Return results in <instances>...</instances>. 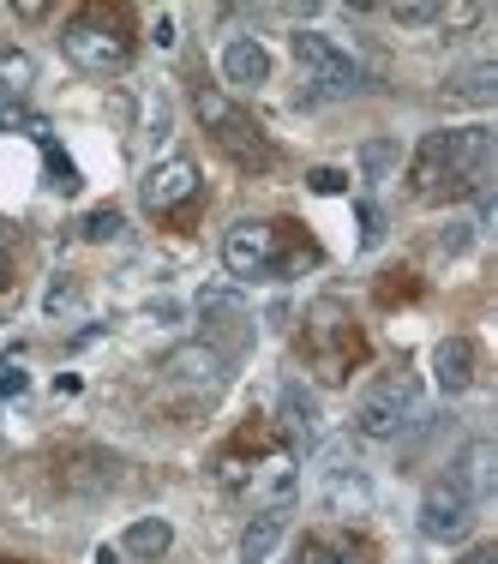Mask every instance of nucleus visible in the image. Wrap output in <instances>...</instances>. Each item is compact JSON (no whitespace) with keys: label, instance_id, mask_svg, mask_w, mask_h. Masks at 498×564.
I'll list each match as a JSON object with an SVG mask.
<instances>
[{"label":"nucleus","instance_id":"9d476101","mask_svg":"<svg viewBox=\"0 0 498 564\" xmlns=\"http://www.w3.org/2000/svg\"><path fill=\"white\" fill-rule=\"evenodd\" d=\"M409 421H421V379H414V372H385V379L355 402V433L360 438H397Z\"/></svg>","mask_w":498,"mask_h":564},{"label":"nucleus","instance_id":"aec40b11","mask_svg":"<svg viewBox=\"0 0 498 564\" xmlns=\"http://www.w3.org/2000/svg\"><path fill=\"white\" fill-rule=\"evenodd\" d=\"M31 85H36V61L24 55V48H0V97L19 102V109H24Z\"/></svg>","mask_w":498,"mask_h":564},{"label":"nucleus","instance_id":"5701e85b","mask_svg":"<svg viewBox=\"0 0 498 564\" xmlns=\"http://www.w3.org/2000/svg\"><path fill=\"white\" fill-rule=\"evenodd\" d=\"M120 228H127V217H120L115 205H97L85 223H78V235L85 240H120Z\"/></svg>","mask_w":498,"mask_h":564},{"label":"nucleus","instance_id":"c9c22d12","mask_svg":"<svg viewBox=\"0 0 498 564\" xmlns=\"http://www.w3.org/2000/svg\"><path fill=\"white\" fill-rule=\"evenodd\" d=\"M97 564H120V553L115 546H97Z\"/></svg>","mask_w":498,"mask_h":564},{"label":"nucleus","instance_id":"cd10ccee","mask_svg":"<svg viewBox=\"0 0 498 564\" xmlns=\"http://www.w3.org/2000/svg\"><path fill=\"white\" fill-rule=\"evenodd\" d=\"M390 19L409 24V31H421V24H439V7H414L409 0V7H390Z\"/></svg>","mask_w":498,"mask_h":564},{"label":"nucleus","instance_id":"412c9836","mask_svg":"<svg viewBox=\"0 0 498 564\" xmlns=\"http://www.w3.org/2000/svg\"><path fill=\"white\" fill-rule=\"evenodd\" d=\"M120 546H127L132 558H163L169 546H174V529H169L163 517H139V522L127 529V541H120Z\"/></svg>","mask_w":498,"mask_h":564},{"label":"nucleus","instance_id":"a211bd4d","mask_svg":"<svg viewBox=\"0 0 498 564\" xmlns=\"http://www.w3.org/2000/svg\"><path fill=\"white\" fill-rule=\"evenodd\" d=\"M282 426H289L294 438H318V402L306 384H282Z\"/></svg>","mask_w":498,"mask_h":564},{"label":"nucleus","instance_id":"423d86ee","mask_svg":"<svg viewBox=\"0 0 498 564\" xmlns=\"http://www.w3.org/2000/svg\"><path fill=\"white\" fill-rule=\"evenodd\" d=\"M193 109H198L205 132L217 139V151H223L235 169H247V174H271V169H277V144H271V132H264L259 120L240 109L235 97H223V90L198 85V90H193Z\"/></svg>","mask_w":498,"mask_h":564},{"label":"nucleus","instance_id":"bb28decb","mask_svg":"<svg viewBox=\"0 0 498 564\" xmlns=\"http://www.w3.org/2000/svg\"><path fill=\"white\" fill-rule=\"evenodd\" d=\"M7 127H24V132H36V139H48V127H43V120H31V115L19 109V102H7V97H0V132H7Z\"/></svg>","mask_w":498,"mask_h":564},{"label":"nucleus","instance_id":"4be33fe9","mask_svg":"<svg viewBox=\"0 0 498 564\" xmlns=\"http://www.w3.org/2000/svg\"><path fill=\"white\" fill-rule=\"evenodd\" d=\"M421 271H409V264H390V271L372 282V301L379 306H409V301H421Z\"/></svg>","mask_w":498,"mask_h":564},{"label":"nucleus","instance_id":"9b49d317","mask_svg":"<svg viewBox=\"0 0 498 564\" xmlns=\"http://www.w3.org/2000/svg\"><path fill=\"white\" fill-rule=\"evenodd\" d=\"M48 480H55L61 492H78V499H97V492H109L120 480V456L90 445V438H66V445L48 451Z\"/></svg>","mask_w":498,"mask_h":564},{"label":"nucleus","instance_id":"473e14b6","mask_svg":"<svg viewBox=\"0 0 498 564\" xmlns=\"http://www.w3.org/2000/svg\"><path fill=\"white\" fill-rule=\"evenodd\" d=\"M379 235H385L379 210H372V205H360V240H367V247H379Z\"/></svg>","mask_w":498,"mask_h":564},{"label":"nucleus","instance_id":"6e6552de","mask_svg":"<svg viewBox=\"0 0 498 564\" xmlns=\"http://www.w3.org/2000/svg\"><path fill=\"white\" fill-rule=\"evenodd\" d=\"M289 55H294V66H301V78H306L301 102H336V97H355V90L367 85L360 61L343 55V48H336L331 36H318V31H294Z\"/></svg>","mask_w":498,"mask_h":564},{"label":"nucleus","instance_id":"7c9ffc66","mask_svg":"<svg viewBox=\"0 0 498 564\" xmlns=\"http://www.w3.org/2000/svg\"><path fill=\"white\" fill-rule=\"evenodd\" d=\"M390 156H397V151H390V144H367V151H360V163H367V174H372V181H385Z\"/></svg>","mask_w":498,"mask_h":564},{"label":"nucleus","instance_id":"ddd939ff","mask_svg":"<svg viewBox=\"0 0 498 564\" xmlns=\"http://www.w3.org/2000/svg\"><path fill=\"white\" fill-rule=\"evenodd\" d=\"M198 318L210 325V337H228V360H235L240 343H252V330H247L252 318H247V306H240V294H228V289H205V294H198Z\"/></svg>","mask_w":498,"mask_h":564},{"label":"nucleus","instance_id":"4468645a","mask_svg":"<svg viewBox=\"0 0 498 564\" xmlns=\"http://www.w3.org/2000/svg\"><path fill=\"white\" fill-rule=\"evenodd\" d=\"M475 367H480L475 337H444V343L433 348V379H439L444 397H463L468 384H475Z\"/></svg>","mask_w":498,"mask_h":564},{"label":"nucleus","instance_id":"f3484780","mask_svg":"<svg viewBox=\"0 0 498 564\" xmlns=\"http://www.w3.org/2000/svg\"><path fill=\"white\" fill-rule=\"evenodd\" d=\"M282 510H259V517L247 522V534H240V564H264L277 553V541H282Z\"/></svg>","mask_w":498,"mask_h":564},{"label":"nucleus","instance_id":"6ab92c4d","mask_svg":"<svg viewBox=\"0 0 498 564\" xmlns=\"http://www.w3.org/2000/svg\"><path fill=\"white\" fill-rule=\"evenodd\" d=\"M451 468H456V475H463V487L475 492L480 505L492 499V445H487V438H475V445H468L463 456H456Z\"/></svg>","mask_w":498,"mask_h":564},{"label":"nucleus","instance_id":"c85d7f7f","mask_svg":"<svg viewBox=\"0 0 498 564\" xmlns=\"http://www.w3.org/2000/svg\"><path fill=\"white\" fill-rule=\"evenodd\" d=\"M306 186H313V193H325V198H336V193H343V169H313V174H306Z\"/></svg>","mask_w":498,"mask_h":564},{"label":"nucleus","instance_id":"e433bc0d","mask_svg":"<svg viewBox=\"0 0 498 564\" xmlns=\"http://www.w3.org/2000/svg\"><path fill=\"white\" fill-rule=\"evenodd\" d=\"M0 564H31V558H7V553H0Z\"/></svg>","mask_w":498,"mask_h":564},{"label":"nucleus","instance_id":"393cba45","mask_svg":"<svg viewBox=\"0 0 498 564\" xmlns=\"http://www.w3.org/2000/svg\"><path fill=\"white\" fill-rule=\"evenodd\" d=\"M43 151H48V186H55V193H78V169L55 151V139H43Z\"/></svg>","mask_w":498,"mask_h":564},{"label":"nucleus","instance_id":"20e7f679","mask_svg":"<svg viewBox=\"0 0 498 564\" xmlns=\"http://www.w3.org/2000/svg\"><path fill=\"white\" fill-rule=\"evenodd\" d=\"M223 264H228V276H240V282H259V276L282 282V276L306 271V264H318V240L294 217H277V223L247 217V223L228 228Z\"/></svg>","mask_w":498,"mask_h":564},{"label":"nucleus","instance_id":"72a5a7b5","mask_svg":"<svg viewBox=\"0 0 498 564\" xmlns=\"http://www.w3.org/2000/svg\"><path fill=\"white\" fill-rule=\"evenodd\" d=\"M156 48H174V19H156Z\"/></svg>","mask_w":498,"mask_h":564},{"label":"nucleus","instance_id":"b1692460","mask_svg":"<svg viewBox=\"0 0 498 564\" xmlns=\"http://www.w3.org/2000/svg\"><path fill=\"white\" fill-rule=\"evenodd\" d=\"M492 78H498V66H492V61H480L475 73H468L463 85L451 90V97H463V102H492V97H498V90H492Z\"/></svg>","mask_w":498,"mask_h":564},{"label":"nucleus","instance_id":"dca6fc26","mask_svg":"<svg viewBox=\"0 0 498 564\" xmlns=\"http://www.w3.org/2000/svg\"><path fill=\"white\" fill-rule=\"evenodd\" d=\"M372 546L355 541V534H306L294 564H367Z\"/></svg>","mask_w":498,"mask_h":564},{"label":"nucleus","instance_id":"1a4fd4ad","mask_svg":"<svg viewBox=\"0 0 498 564\" xmlns=\"http://www.w3.org/2000/svg\"><path fill=\"white\" fill-rule=\"evenodd\" d=\"M156 379H163V391L181 397V414H193L205 402H217L223 379H228V355L210 343H181L156 360Z\"/></svg>","mask_w":498,"mask_h":564},{"label":"nucleus","instance_id":"f03ea898","mask_svg":"<svg viewBox=\"0 0 498 564\" xmlns=\"http://www.w3.org/2000/svg\"><path fill=\"white\" fill-rule=\"evenodd\" d=\"M492 181V127H451L426 132L409 156V193L421 205H451V198H480Z\"/></svg>","mask_w":498,"mask_h":564},{"label":"nucleus","instance_id":"2f4dec72","mask_svg":"<svg viewBox=\"0 0 498 564\" xmlns=\"http://www.w3.org/2000/svg\"><path fill=\"white\" fill-rule=\"evenodd\" d=\"M475 19H480V7H439V24H456V31H468Z\"/></svg>","mask_w":498,"mask_h":564},{"label":"nucleus","instance_id":"f704fd0d","mask_svg":"<svg viewBox=\"0 0 498 564\" xmlns=\"http://www.w3.org/2000/svg\"><path fill=\"white\" fill-rule=\"evenodd\" d=\"M463 564H498V546H480V553H468Z\"/></svg>","mask_w":498,"mask_h":564},{"label":"nucleus","instance_id":"c756f323","mask_svg":"<svg viewBox=\"0 0 498 564\" xmlns=\"http://www.w3.org/2000/svg\"><path fill=\"white\" fill-rule=\"evenodd\" d=\"M73 301H78V289H73L66 276H61V282H48V301H43V306H48V318H55V313H66Z\"/></svg>","mask_w":498,"mask_h":564},{"label":"nucleus","instance_id":"0eeeda50","mask_svg":"<svg viewBox=\"0 0 498 564\" xmlns=\"http://www.w3.org/2000/svg\"><path fill=\"white\" fill-rule=\"evenodd\" d=\"M144 210H151L156 228H174V235H186V228H198L205 217V181H198V163L193 156H163L151 174H144Z\"/></svg>","mask_w":498,"mask_h":564},{"label":"nucleus","instance_id":"a878e982","mask_svg":"<svg viewBox=\"0 0 498 564\" xmlns=\"http://www.w3.org/2000/svg\"><path fill=\"white\" fill-rule=\"evenodd\" d=\"M468 240H475V223H451V228L439 235V252H444V259H463Z\"/></svg>","mask_w":498,"mask_h":564},{"label":"nucleus","instance_id":"2eb2a0df","mask_svg":"<svg viewBox=\"0 0 498 564\" xmlns=\"http://www.w3.org/2000/svg\"><path fill=\"white\" fill-rule=\"evenodd\" d=\"M223 78L240 90H259L264 78H271V55H264L259 36H228L223 43Z\"/></svg>","mask_w":498,"mask_h":564},{"label":"nucleus","instance_id":"f257e3e1","mask_svg":"<svg viewBox=\"0 0 498 564\" xmlns=\"http://www.w3.org/2000/svg\"><path fill=\"white\" fill-rule=\"evenodd\" d=\"M210 475H217L228 492H247V499H264V510H282L294 499V480H301V468H294V438L282 433L277 421H264V414H247V421L217 445Z\"/></svg>","mask_w":498,"mask_h":564},{"label":"nucleus","instance_id":"39448f33","mask_svg":"<svg viewBox=\"0 0 498 564\" xmlns=\"http://www.w3.org/2000/svg\"><path fill=\"white\" fill-rule=\"evenodd\" d=\"M294 348H301L306 372H313L318 384H348V379H355V372L372 360L367 330H360V325H355V313H348L343 301H331V294L306 306Z\"/></svg>","mask_w":498,"mask_h":564},{"label":"nucleus","instance_id":"7ed1b4c3","mask_svg":"<svg viewBox=\"0 0 498 564\" xmlns=\"http://www.w3.org/2000/svg\"><path fill=\"white\" fill-rule=\"evenodd\" d=\"M61 48L85 73H127L139 55V12L127 0H85L61 19Z\"/></svg>","mask_w":498,"mask_h":564},{"label":"nucleus","instance_id":"f8f14e48","mask_svg":"<svg viewBox=\"0 0 498 564\" xmlns=\"http://www.w3.org/2000/svg\"><path fill=\"white\" fill-rule=\"evenodd\" d=\"M475 517H480V499L463 487V475H456V468L426 487V499H421V534H426V541H439V546L468 541Z\"/></svg>","mask_w":498,"mask_h":564}]
</instances>
